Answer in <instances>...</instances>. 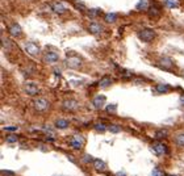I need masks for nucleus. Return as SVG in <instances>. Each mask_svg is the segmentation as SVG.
Wrapping results in <instances>:
<instances>
[{
	"mask_svg": "<svg viewBox=\"0 0 184 176\" xmlns=\"http://www.w3.org/2000/svg\"><path fill=\"white\" fill-rule=\"evenodd\" d=\"M137 36H138V38H139L141 41H143V42H151V41H154V38H155L157 34H155V32H154L153 29L143 28V29H141V30H138Z\"/></svg>",
	"mask_w": 184,
	"mask_h": 176,
	"instance_id": "nucleus-1",
	"label": "nucleus"
},
{
	"mask_svg": "<svg viewBox=\"0 0 184 176\" xmlns=\"http://www.w3.org/2000/svg\"><path fill=\"white\" fill-rule=\"evenodd\" d=\"M33 107H34V109L38 113H44V112H46L49 109L50 104H49V101L45 97H38L33 101Z\"/></svg>",
	"mask_w": 184,
	"mask_h": 176,
	"instance_id": "nucleus-2",
	"label": "nucleus"
},
{
	"mask_svg": "<svg viewBox=\"0 0 184 176\" xmlns=\"http://www.w3.org/2000/svg\"><path fill=\"white\" fill-rule=\"evenodd\" d=\"M24 50L26 51V54L32 55V57H37L41 53V49H39V46L36 42H26L24 45Z\"/></svg>",
	"mask_w": 184,
	"mask_h": 176,
	"instance_id": "nucleus-3",
	"label": "nucleus"
},
{
	"mask_svg": "<svg viewBox=\"0 0 184 176\" xmlns=\"http://www.w3.org/2000/svg\"><path fill=\"white\" fill-rule=\"evenodd\" d=\"M66 66H67L68 68L78 70V68H80V66H82V59L79 57H76V55L68 57L67 59H66Z\"/></svg>",
	"mask_w": 184,
	"mask_h": 176,
	"instance_id": "nucleus-4",
	"label": "nucleus"
},
{
	"mask_svg": "<svg viewBox=\"0 0 184 176\" xmlns=\"http://www.w3.org/2000/svg\"><path fill=\"white\" fill-rule=\"evenodd\" d=\"M24 92L29 96H37L39 94V88H38L37 84L29 82V83H25L24 84Z\"/></svg>",
	"mask_w": 184,
	"mask_h": 176,
	"instance_id": "nucleus-5",
	"label": "nucleus"
},
{
	"mask_svg": "<svg viewBox=\"0 0 184 176\" xmlns=\"http://www.w3.org/2000/svg\"><path fill=\"white\" fill-rule=\"evenodd\" d=\"M83 145H84V139L79 134H75L74 137L70 139V146L74 150H80V149L83 147Z\"/></svg>",
	"mask_w": 184,
	"mask_h": 176,
	"instance_id": "nucleus-6",
	"label": "nucleus"
},
{
	"mask_svg": "<svg viewBox=\"0 0 184 176\" xmlns=\"http://www.w3.org/2000/svg\"><path fill=\"white\" fill-rule=\"evenodd\" d=\"M78 101L74 100V99H67V100L63 101V104H62V108H63V111L66 112H74L78 109Z\"/></svg>",
	"mask_w": 184,
	"mask_h": 176,
	"instance_id": "nucleus-7",
	"label": "nucleus"
},
{
	"mask_svg": "<svg viewBox=\"0 0 184 176\" xmlns=\"http://www.w3.org/2000/svg\"><path fill=\"white\" fill-rule=\"evenodd\" d=\"M153 150L154 152L158 155V157H162V155H166L167 154V146L162 143V142H155V143L153 145Z\"/></svg>",
	"mask_w": 184,
	"mask_h": 176,
	"instance_id": "nucleus-8",
	"label": "nucleus"
},
{
	"mask_svg": "<svg viewBox=\"0 0 184 176\" xmlns=\"http://www.w3.org/2000/svg\"><path fill=\"white\" fill-rule=\"evenodd\" d=\"M59 61V55L54 51H47L46 54L44 55V62L49 63V65H54Z\"/></svg>",
	"mask_w": 184,
	"mask_h": 176,
	"instance_id": "nucleus-9",
	"label": "nucleus"
},
{
	"mask_svg": "<svg viewBox=\"0 0 184 176\" xmlns=\"http://www.w3.org/2000/svg\"><path fill=\"white\" fill-rule=\"evenodd\" d=\"M105 104V96L104 95H97L92 99V105L95 109H103Z\"/></svg>",
	"mask_w": 184,
	"mask_h": 176,
	"instance_id": "nucleus-10",
	"label": "nucleus"
},
{
	"mask_svg": "<svg viewBox=\"0 0 184 176\" xmlns=\"http://www.w3.org/2000/svg\"><path fill=\"white\" fill-rule=\"evenodd\" d=\"M158 65H159L162 68H164V70H171V68L174 67L172 59H170L168 57H162V58H159V61H158Z\"/></svg>",
	"mask_w": 184,
	"mask_h": 176,
	"instance_id": "nucleus-11",
	"label": "nucleus"
},
{
	"mask_svg": "<svg viewBox=\"0 0 184 176\" xmlns=\"http://www.w3.org/2000/svg\"><path fill=\"white\" fill-rule=\"evenodd\" d=\"M9 34L12 36V37H15V38H17V37H20V36L22 34V29H21V26H20L19 24H12L11 26H9Z\"/></svg>",
	"mask_w": 184,
	"mask_h": 176,
	"instance_id": "nucleus-12",
	"label": "nucleus"
},
{
	"mask_svg": "<svg viewBox=\"0 0 184 176\" xmlns=\"http://www.w3.org/2000/svg\"><path fill=\"white\" fill-rule=\"evenodd\" d=\"M88 30H90V33H92V34H95V36H99V34H101L103 33V26H101L99 22H91L90 26H88Z\"/></svg>",
	"mask_w": 184,
	"mask_h": 176,
	"instance_id": "nucleus-13",
	"label": "nucleus"
},
{
	"mask_svg": "<svg viewBox=\"0 0 184 176\" xmlns=\"http://www.w3.org/2000/svg\"><path fill=\"white\" fill-rule=\"evenodd\" d=\"M92 166H93V168L97 172H103V171H105V168H107L104 160H101V159H93V160H92Z\"/></svg>",
	"mask_w": 184,
	"mask_h": 176,
	"instance_id": "nucleus-14",
	"label": "nucleus"
},
{
	"mask_svg": "<svg viewBox=\"0 0 184 176\" xmlns=\"http://www.w3.org/2000/svg\"><path fill=\"white\" fill-rule=\"evenodd\" d=\"M51 9H53V11H54L55 13H58V15H63V13L66 12V7L63 5V3H59V1L53 3Z\"/></svg>",
	"mask_w": 184,
	"mask_h": 176,
	"instance_id": "nucleus-15",
	"label": "nucleus"
},
{
	"mask_svg": "<svg viewBox=\"0 0 184 176\" xmlns=\"http://www.w3.org/2000/svg\"><path fill=\"white\" fill-rule=\"evenodd\" d=\"M153 91H155L157 94H167V92L171 91V87L168 84H163L162 83V84H157Z\"/></svg>",
	"mask_w": 184,
	"mask_h": 176,
	"instance_id": "nucleus-16",
	"label": "nucleus"
},
{
	"mask_svg": "<svg viewBox=\"0 0 184 176\" xmlns=\"http://www.w3.org/2000/svg\"><path fill=\"white\" fill-rule=\"evenodd\" d=\"M55 128L59 129V130H65V129H67L68 128V125H70V122L67 121V120H65V118H58L57 121H55Z\"/></svg>",
	"mask_w": 184,
	"mask_h": 176,
	"instance_id": "nucleus-17",
	"label": "nucleus"
},
{
	"mask_svg": "<svg viewBox=\"0 0 184 176\" xmlns=\"http://www.w3.org/2000/svg\"><path fill=\"white\" fill-rule=\"evenodd\" d=\"M137 11H147L149 9V0H139L136 5Z\"/></svg>",
	"mask_w": 184,
	"mask_h": 176,
	"instance_id": "nucleus-18",
	"label": "nucleus"
},
{
	"mask_svg": "<svg viewBox=\"0 0 184 176\" xmlns=\"http://www.w3.org/2000/svg\"><path fill=\"white\" fill-rule=\"evenodd\" d=\"M111 84H112V78H109V76H104V78L99 82V87L100 88H108Z\"/></svg>",
	"mask_w": 184,
	"mask_h": 176,
	"instance_id": "nucleus-19",
	"label": "nucleus"
},
{
	"mask_svg": "<svg viewBox=\"0 0 184 176\" xmlns=\"http://www.w3.org/2000/svg\"><path fill=\"white\" fill-rule=\"evenodd\" d=\"M167 134H168V131H167L166 129H159V130L155 131L154 137H155V139H163L167 137Z\"/></svg>",
	"mask_w": 184,
	"mask_h": 176,
	"instance_id": "nucleus-20",
	"label": "nucleus"
},
{
	"mask_svg": "<svg viewBox=\"0 0 184 176\" xmlns=\"http://www.w3.org/2000/svg\"><path fill=\"white\" fill-rule=\"evenodd\" d=\"M1 48L4 49V50H7V51H11V49H12V42L9 41L8 38H4V37H3V38H1Z\"/></svg>",
	"mask_w": 184,
	"mask_h": 176,
	"instance_id": "nucleus-21",
	"label": "nucleus"
},
{
	"mask_svg": "<svg viewBox=\"0 0 184 176\" xmlns=\"http://www.w3.org/2000/svg\"><path fill=\"white\" fill-rule=\"evenodd\" d=\"M93 128H95V130L99 131V133H104V131L108 130V126L105 124H103V122H96V124L93 125Z\"/></svg>",
	"mask_w": 184,
	"mask_h": 176,
	"instance_id": "nucleus-22",
	"label": "nucleus"
},
{
	"mask_svg": "<svg viewBox=\"0 0 184 176\" xmlns=\"http://www.w3.org/2000/svg\"><path fill=\"white\" fill-rule=\"evenodd\" d=\"M175 143H176V146H179V147H184V131L179 133L175 137Z\"/></svg>",
	"mask_w": 184,
	"mask_h": 176,
	"instance_id": "nucleus-23",
	"label": "nucleus"
},
{
	"mask_svg": "<svg viewBox=\"0 0 184 176\" xmlns=\"http://www.w3.org/2000/svg\"><path fill=\"white\" fill-rule=\"evenodd\" d=\"M147 11H149V16H150V17H158V16L160 15L159 9H158L157 7H151V8H149Z\"/></svg>",
	"mask_w": 184,
	"mask_h": 176,
	"instance_id": "nucleus-24",
	"label": "nucleus"
},
{
	"mask_svg": "<svg viewBox=\"0 0 184 176\" xmlns=\"http://www.w3.org/2000/svg\"><path fill=\"white\" fill-rule=\"evenodd\" d=\"M104 20L107 22H114L117 20V15H116V13H107V15H105V17H104Z\"/></svg>",
	"mask_w": 184,
	"mask_h": 176,
	"instance_id": "nucleus-25",
	"label": "nucleus"
},
{
	"mask_svg": "<svg viewBox=\"0 0 184 176\" xmlns=\"http://www.w3.org/2000/svg\"><path fill=\"white\" fill-rule=\"evenodd\" d=\"M5 141H7V143H16L19 141V137L15 134H9V135H7Z\"/></svg>",
	"mask_w": 184,
	"mask_h": 176,
	"instance_id": "nucleus-26",
	"label": "nucleus"
},
{
	"mask_svg": "<svg viewBox=\"0 0 184 176\" xmlns=\"http://www.w3.org/2000/svg\"><path fill=\"white\" fill-rule=\"evenodd\" d=\"M105 111H107L109 114H114L117 111V104H109L107 108H105Z\"/></svg>",
	"mask_w": 184,
	"mask_h": 176,
	"instance_id": "nucleus-27",
	"label": "nucleus"
},
{
	"mask_svg": "<svg viewBox=\"0 0 184 176\" xmlns=\"http://www.w3.org/2000/svg\"><path fill=\"white\" fill-rule=\"evenodd\" d=\"M108 130H109L111 133H114V134H116V133L121 131V128L118 125H111V126H108Z\"/></svg>",
	"mask_w": 184,
	"mask_h": 176,
	"instance_id": "nucleus-28",
	"label": "nucleus"
},
{
	"mask_svg": "<svg viewBox=\"0 0 184 176\" xmlns=\"http://www.w3.org/2000/svg\"><path fill=\"white\" fill-rule=\"evenodd\" d=\"M75 8H76L78 11H82V12H84L85 9H87V8H85V5H84V4H82V3H79V1L75 3Z\"/></svg>",
	"mask_w": 184,
	"mask_h": 176,
	"instance_id": "nucleus-29",
	"label": "nucleus"
},
{
	"mask_svg": "<svg viewBox=\"0 0 184 176\" xmlns=\"http://www.w3.org/2000/svg\"><path fill=\"white\" fill-rule=\"evenodd\" d=\"M166 5L170 7V8H175V7H177V3L172 1V0H166Z\"/></svg>",
	"mask_w": 184,
	"mask_h": 176,
	"instance_id": "nucleus-30",
	"label": "nucleus"
},
{
	"mask_svg": "<svg viewBox=\"0 0 184 176\" xmlns=\"http://www.w3.org/2000/svg\"><path fill=\"white\" fill-rule=\"evenodd\" d=\"M151 176H164V174L160 170H158V168H155V170L153 171V174H151Z\"/></svg>",
	"mask_w": 184,
	"mask_h": 176,
	"instance_id": "nucleus-31",
	"label": "nucleus"
},
{
	"mask_svg": "<svg viewBox=\"0 0 184 176\" xmlns=\"http://www.w3.org/2000/svg\"><path fill=\"white\" fill-rule=\"evenodd\" d=\"M5 130H8V131H16V130H17V128H16V126H8V128H5Z\"/></svg>",
	"mask_w": 184,
	"mask_h": 176,
	"instance_id": "nucleus-32",
	"label": "nucleus"
},
{
	"mask_svg": "<svg viewBox=\"0 0 184 176\" xmlns=\"http://www.w3.org/2000/svg\"><path fill=\"white\" fill-rule=\"evenodd\" d=\"M3 174H7L5 176H13V172L11 171H3Z\"/></svg>",
	"mask_w": 184,
	"mask_h": 176,
	"instance_id": "nucleus-33",
	"label": "nucleus"
},
{
	"mask_svg": "<svg viewBox=\"0 0 184 176\" xmlns=\"http://www.w3.org/2000/svg\"><path fill=\"white\" fill-rule=\"evenodd\" d=\"M84 160H85V162H91V160H93V159H92V158L90 157V155H85V158H84Z\"/></svg>",
	"mask_w": 184,
	"mask_h": 176,
	"instance_id": "nucleus-34",
	"label": "nucleus"
},
{
	"mask_svg": "<svg viewBox=\"0 0 184 176\" xmlns=\"http://www.w3.org/2000/svg\"><path fill=\"white\" fill-rule=\"evenodd\" d=\"M179 101H180V104H182V105H183V107H184V95H182V96H180Z\"/></svg>",
	"mask_w": 184,
	"mask_h": 176,
	"instance_id": "nucleus-35",
	"label": "nucleus"
},
{
	"mask_svg": "<svg viewBox=\"0 0 184 176\" xmlns=\"http://www.w3.org/2000/svg\"><path fill=\"white\" fill-rule=\"evenodd\" d=\"M116 176H126V175H125V172H117Z\"/></svg>",
	"mask_w": 184,
	"mask_h": 176,
	"instance_id": "nucleus-36",
	"label": "nucleus"
},
{
	"mask_svg": "<svg viewBox=\"0 0 184 176\" xmlns=\"http://www.w3.org/2000/svg\"><path fill=\"white\" fill-rule=\"evenodd\" d=\"M166 176H176V175H171V174H168V175H166Z\"/></svg>",
	"mask_w": 184,
	"mask_h": 176,
	"instance_id": "nucleus-37",
	"label": "nucleus"
}]
</instances>
